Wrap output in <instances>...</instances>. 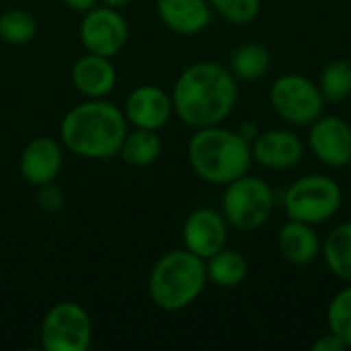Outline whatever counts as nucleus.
Here are the masks:
<instances>
[{
	"instance_id": "nucleus-19",
	"label": "nucleus",
	"mask_w": 351,
	"mask_h": 351,
	"mask_svg": "<svg viewBox=\"0 0 351 351\" xmlns=\"http://www.w3.org/2000/svg\"><path fill=\"white\" fill-rule=\"evenodd\" d=\"M321 255L327 269L341 282L351 284V222L337 224L323 241Z\"/></svg>"
},
{
	"instance_id": "nucleus-4",
	"label": "nucleus",
	"mask_w": 351,
	"mask_h": 351,
	"mask_svg": "<svg viewBox=\"0 0 351 351\" xmlns=\"http://www.w3.org/2000/svg\"><path fill=\"white\" fill-rule=\"evenodd\" d=\"M206 284V261L183 247L165 253L154 263L148 276V294L160 311L177 313L191 306Z\"/></svg>"
},
{
	"instance_id": "nucleus-10",
	"label": "nucleus",
	"mask_w": 351,
	"mask_h": 351,
	"mask_svg": "<svg viewBox=\"0 0 351 351\" xmlns=\"http://www.w3.org/2000/svg\"><path fill=\"white\" fill-rule=\"evenodd\" d=\"M313 156L331 169L351 165V125L337 115H321L308 125L306 140Z\"/></svg>"
},
{
	"instance_id": "nucleus-14",
	"label": "nucleus",
	"mask_w": 351,
	"mask_h": 351,
	"mask_svg": "<svg viewBox=\"0 0 351 351\" xmlns=\"http://www.w3.org/2000/svg\"><path fill=\"white\" fill-rule=\"evenodd\" d=\"M62 162H64V154H62L60 144L53 138L39 136V138H33L23 148L19 171L27 183L41 187V185L56 181V177L62 171Z\"/></svg>"
},
{
	"instance_id": "nucleus-13",
	"label": "nucleus",
	"mask_w": 351,
	"mask_h": 351,
	"mask_svg": "<svg viewBox=\"0 0 351 351\" xmlns=\"http://www.w3.org/2000/svg\"><path fill=\"white\" fill-rule=\"evenodd\" d=\"M173 99L171 95L156 86V84H142L134 88L123 107V115L128 123L134 128H144V130H154L158 132L165 128L173 115Z\"/></svg>"
},
{
	"instance_id": "nucleus-17",
	"label": "nucleus",
	"mask_w": 351,
	"mask_h": 351,
	"mask_svg": "<svg viewBox=\"0 0 351 351\" xmlns=\"http://www.w3.org/2000/svg\"><path fill=\"white\" fill-rule=\"evenodd\" d=\"M321 239L313 224L290 220L278 232V249L292 265H311L321 255Z\"/></svg>"
},
{
	"instance_id": "nucleus-27",
	"label": "nucleus",
	"mask_w": 351,
	"mask_h": 351,
	"mask_svg": "<svg viewBox=\"0 0 351 351\" xmlns=\"http://www.w3.org/2000/svg\"><path fill=\"white\" fill-rule=\"evenodd\" d=\"M348 348L343 346V341L339 337H335L333 333L323 335L321 339H317L313 343V351H346Z\"/></svg>"
},
{
	"instance_id": "nucleus-2",
	"label": "nucleus",
	"mask_w": 351,
	"mask_h": 351,
	"mask_svg": "<svg viewBox=\"0 0 351 351\" xmlns=\"http://www.w3.org/2000/svg\"><path fill=\"white\" fill-rule=\"evenodd\" d=\"M128 134V119L105 99H86L74 105L60 123L62 144L80 158L107 160L119 154Z\"/></svg>"
},
{
	"instance_id": "nucleus-29",
	"label": "nucleus",
	"mask_w": 351,
	"mask_h": 351,
	"mask_svg": "<svg viewBox=\"0 0 351 351\" xmlns=\"http://www.w3.org/2000/svg\"><path fill=\"white\" fill-rule=\"evenodd\" d=\"M239 134H241L243 138H247L249 142H253V138L259 134V130H257V125H255V123H251V121H245V123L239 128Z\"/></svg>"
},
{
	"instance_id": "nucleus-6",
	"label": "nucleus",
	"mask_w": 351,
	"mask_h": 351,
	"mask_svg": "<svg viewBox=\"0 0 351 351\" xmlns=\"http://www.w3.org/2000/svg\"><path fill=\"white\" fill-rule=\"evenodd\" d=\"M274 208L276 195L263 177L245 173L243 177L224 185L222 216L239 230L251 232L261 228L271 218Z\"/></svg>"
},
{
	"instance_id": "nucleus-21",
	"label": "nucleus",
	"mask_w": 351,
	"mask_h": 351,
	"mask_svg": "<svg viewBox=\"0 0 351 351\" xmlns=\"http://www.w3.org/2000/svg\"><path fill=\"white\" fill-rule=\"evenodd\" d=\"M271 68V53L261 43H245L230 56V72L237 80H259Z\"/></svg>"
},
{
	"instance_id": "nucleus-15",
	"label": "nucleus",
	"mask_w": 351,
	"mask_h": 351,
	"mask_svg": "<svg viewBox=\"0 0 351 351\" xmlns=\"http://www.w3.org/2000/svg\"><path fill=\"white\" fill-rule=\"evenodd\" d=\"M117 82L111 58L88 53L78 58L72 66V84L86 99H105Z\"/></svg>"
},
{
	"instance_id": "nucleus-22",
	"label": "nucleus",
	"mask_w": 351,
	"mask_h": 351,
	"mask_svg": "<svg viewBox=\"0 0 351 351\" xmlns=\"http://www.w3.org/2000/svg\"><path fill=\"white\" fill-rule=\"evenodd\" d=\"M319 88L325 103H341L351 95V62L333 60L319 76Z\"/></svg>"
},
{
	"instance_id": "nucleus-12",
	"label": "nucleus",
	"mask_w": 351,
	"mask_h": 351,
	"mask_svg": "<svg viewBox=\"0 0 351 351\" xmlns=\"http://www.w3.org/2000/svg\"><path fill=\"white\" fill-rule=\"evenodd\" d=\"M228 222L212 208L193 210L183 224V245L204 261L226 247Z\"/></svg>"
},
{
	"instance_id": "nucleus-8",
	"label": "nucleus",
	"mask_w": 351,
	"mask_h": 351,
	"mask_svg": "<svg viewBox=\"0 0 351 351\" xmlns=\"http://www.w3.org/2000/svg\"><path fill=\"white\" fill-rule=\"evenodd\" d=\"M39 341L45 351H86L93 341L88 313L76 302H58L43 317Z\"/></svg>"
},
{
	"instance_id": "nucleus-28",
	"label": "nucleus",
	"mask_w": 351,
	"mask_h": 351,
	"mask_svg": "<svg viewBox=\"0 0 351 351\" xmlns=\"http://www.w3.org/2000/svg\"><path fill=\"white\" fill-rule=\"evenodd\" d=\"M68 8L76 10V12H88L90 8H95L99 4V0H62Z\"/></svg>"
},
{
	"instance_id": "nucleus-11",
	"label": "nucleus",
	"mask_w": 351,
	"mask_h": 351,
	"mask_svg": "<svg viewBox=\"0 0 351 351\" xmlns=\"http://www.w3.org/2000/svg\"><path fill=\"white\" fill-rule=\"evenodd\" d=\"M253 160L271 171H288L294 169L304 156L302 138L284 128L259 132L251 142Z\"/></svg>"
},
{
	"instance_id": "nucleus-3",
	"label": "nucleus",
	"mask_w": 351,
	"mask_h": 351,
	"mask_svg": "<svg viewBox=\"0 0 351 351\" xmlns=\"http://www.w3.org/2000/svg\"><path fill=\"white\" fill-rule=\"evenodd\" d=\"M187 160L202 181L224 187L249 173L253 165L251 142L239 130L222 128V123L199 128L187 142Z\"/></svg>"
},
{
	"instance_id": "nucleus-25",
	"label": "nucleus",
	"mask_w": 351,
	"mask_h": 351,
	"mask_svg": "<svg viewBox=\"0 0 351 351\" xmlns=\"http://www.w3.org/2000/svg\"><path fill=\"white\" fill-rule=\"evenodd\" d=\"M212 10L232 25H249L259 16L261 0H208Z\"/></svg>"
},
{
	"instance_id": "nucleus-30",
	"label": "nucleus",
	"mask_w": 351,
	"mask_h": 351,
	"mask_svg": "<svg viewBox=\"0 0 351 351\" xmlns=\"http://www.w3.org/2000/svg\"><path fill=\"white\" fill-rule=\"evenodd\" d=\"M101 4H105V6H111V8H121V6H125L128 2H132V0H99Z\"/></svg>"
},
{
	"instance_id": "nucleus-18",
	"label": "nucleus",
	"mask_w": 351,
	"mask_h": 351,
	"mask_svg": "<svg viewBox=\"0 0 351 351\" xmlns=\"http://www.w3.org/2000/svg\"><path fill=\"white\" fill-rule=\"evenodd\" d=\"M206 274H208V282L216 284L218 288L232 290L245 282L249 274V263L243 253L224 247L206 259Z\"/></svg>"
},
{
	"instance_id": "nucleus-7",
	"label": "nucleus",
	"mask_w": 351,
	"mask_h": 351,
	"mask_svg": "<svg viewBox=\"0 0 351 351\" xmlns=\"http://www.w3.org/2000/svg\"><path fill=\"white\" fill-rule=\"evenodd\" d=\"M269 103L274 111L292 125H311L325 111L319 84L298 72H288L274 80Z\"/></svg>"
},
{
	"instance_id": "nucleus-1",
	"label": "nucleus",
	"mask_w": 351,
	"mask_h": 351,
	"mask_svg": "<svg viewBox=\"0 0 351 351\" xmlns=\"http://www.w3.org/2000/svg\"><path fill=\"white\" fill-rule=\"evenodd\" d=\"M173 111L193 128L222 123L239 101V84L230 68L216 62H195L187 66L171 93Z\"/></svg>"
},
{
	"instance_id": "nucleus-9",
	"label": "nucleus",
	"mask_w": 351,
	"mask_h": 351,
	"mask_svg": "<svg viewBox=\"0 0 351 351\" xmlns=\"http://www.w3.org/2000/svg\"><path fill=\"white\" fill-rule=\"evenodd\" d=\"M128 37L130 29L119 8L103 4L84 12L80 23V41L88 53L113 58L125 47Z\"/></svg>"
},
{
	"instance_id": "nucleus-26",
	"label": "nucleus",
	"mask_w": 351,
	"mask_h": 351,
	"mask_svg": "<svg viewBox=\"0 0 351 351\" xmlns=\"http://www.w3.org/2000/svg\"><path fill=\"white\" fill-rule=\"evenodd\" d=\"M37 199H39V204H41L43 210L53 212V210H60V208H62V193H60V189H58L53 183L41 185Z\"/></svg>"
},
{
	"instance_id": "nucleus-16",
	"label": "nucleus",
	"mask_w": 351,
	"mask_h": 351,
	"mask_svg": "<svg viewBox=\"0 0 351 351\" xmlns=\"http://www.w3.org/2000/svg\"><path fill=\"white\" fill-rule=\"evenodd\" d=\"M158 19L177 35H197L212 21L208 0H156Z\"/></svg>"
},
{
	"instance_id": "nucleus-23",
	"label": "nucleus",
	"mask_w": 351,
	"mask_h": 351,
	"mask_svg": "<svg viewBox=\"0 0 351 351\" xmlns=\"http://www.w3.org/2000/svg\"><path fill=\"white\" fill-rule=\"evenodd\" d=\"M37 33V21L23 8H10L0 14V39L10 45H25Z\"/></svg>"
},
{
	"instance_id": "nucleus-5",
	"label": "nucleus",
	"mask_w": 351,
	"mask_h": 351,
	"mask_svg": "<svg viewBox=\"0 0 351 351\" xmlns=\"http://www.w3.org/2000/svg\"><path fill=\"white\" fill-rule=\"evenodd\" d=\"M282 204L290 220L317 226L329 222L339 214L343 191L333 177L311 173L290 183V187L284 191Z\"/></svg>"
},
{
	"instance_id": "nucleus-20",
	"label": "nucleus",
	"mask_w": 351,
	"mask_h": 351,
	"mask_svg": "<svg viewBox=\"0 0 351 351\" xmlns=\"http://www.w3.org/2000/svg\"><path fill=\"white\" fill-rule=\"evenodd\" d=\"M162 152V140L158 132L154 130H144V128H134V132H128L119 154L125 165L132 167H148L152 165Z\"/></svg>"
},
{
	"instance_id": "nucleus-24",
	"label": "nucleus",
	"mask_w": 351,
	"mask_h": 351,
	"mask_svg": "<svg viewBox=\"0 0 351 351\" xmlns=\"http://www.w3.org/2000/svg\"><path fill=\"white\" fill-rule=\"evenodd\" d=\"M327 327L329 333L339 337L343 346L351 348V284L339 290L327 306Z\"/></svg>"
}]
</instances>
